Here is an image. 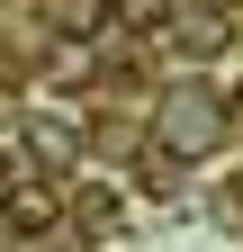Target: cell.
<instances>
[{
	"mask_svg": "<svg viewBox=\"0 0 243 252\" xmlns=\"http://www.w3.org/2000/svg\"><path fill=\"white\" fill-rule=\"evenodd\" d=\"M216 135H225V117L207 108V90H180V99L162 108V144H171V153H207Z\"/></svg>",
	"mask_w": 243,
	"mask_h": 252,
	"instance_id": "cell-1",
	"label": "cell"
},
{
	"mask_svg": "<svg viewBox=\"0 0 243 252\" xmlns=\"http://www.w3.org/2000/svg\"><path fill=\"white\" fill-rule=\"evenodd\" d=\"M0 207H9V225H18V234H45V225H54V189H36V180H27V189H9Z\"/></svg>",
	"mask_w": 243,
	"mask_h": 252,
	"instance_id": "cell-3",
	"label": "cell"
},
{
	"mask_svg": "<svg viewBox=\"0 0 243 252\" xmlns=\"http://www.w3.org/2000/svg\"><path fill=\"white\" fill-rule=\"evenodd\" d=\"M171 45H180V54H216V45H225V18H216V9H180V18H171Z\"/></svg>",
	"mask_w": 243,
	"mask_h": 252,
	"instance_id": "cell-2",
	"label": "cell"
}]
</instances>
